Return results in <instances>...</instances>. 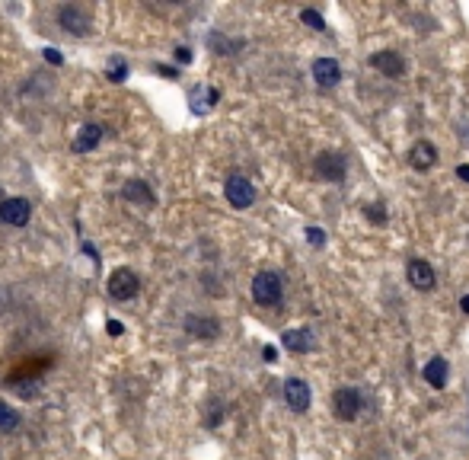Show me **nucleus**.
I'll list each match as a JSON object with an SVG mask.
<instances>
[{
    "mask_svg": "<svg viewBox=\"0 0 469 460\" xmlns=\"http://www.w3.org/2000/svg\"><path fill=\"white\" fill-rule=\"evenodd\" d=\"M252 297H255V304H262V307L281 304V297H284V282H281L278 272H259V275L252 278Z\"/></svg>",
    "mask_w": 469,
    "mask_h": 460,
    "instance_id": "nucleus-1",
    "label": "nucleus"
},
{
    "mask_svg": "<svg viewBox=\"0 0 469 460\" xmlns=\"http://www.w3.org/2000/svg\"><path fill=\"white\" fill-rule=\"evenodd\" d=\"M332 410H335V418L342 422H354V418L361 416L364 410V396L358 387H338L335 394H332Z\"/></svg>",
    "mask_w": 469,
    "mask_h": 460,
    "instance_id": "nucleus-2",
    "label": "nucleus"
},
{
    "mask_svg": "<svg viewBox=\"0 0 469 460\" xmlns=\"http://www.w3.org/2000/svg\"><path fill=\"white\" fill-rule=\"evenodd\" d=\"M457 176H460L463 183H469V163H460V167H457Z\"/></svg>",
    "mask_w": 469,
    "mask_h": 460,
    "instance_id": "nucleus-27",
    "label": "nucleus"
},
{
    "mask_svg": "<svg viewBox=\"0 0 469 460\" xmlns=\"http://www.w3.org/2000/svg\"><path fill=\"white\" fill-rule=\"evenodd\" d=\"M437 163V147L431 141H415L409 151V167L415 169V173H425V169H431Z\"/></svg>",
    "mask_w": 469,
    "mask_h": 460,
    "instance_id": "nucleus-9",
    "label": "nucleus"
},
{
    "mask_svg": "<svg viewBox=\"0 0 469 460\" xmlns=\"http://www.w3.org/2000/svg\"><path fill=\"white\" fill-rule=\"evenodd\" d=\"M29 218H33V205H29V199H7L3 205H0V221H3V224L26 227Z\"/></svg>",
    "mask_w": 469,
    "mask_h": 460,
    "instance_id": "nucleus-7",
    "label": "nucleus"
},
{
    "mask_svg": "<svg viewBox=\"0 0 469 460\" xmlns=\"http://www.w3.org/2000/svg\"><path fill=\"white\" fill-rule=\"evenodd\" d=\"M102 134H106V128L96 125V122L83 125L80 134H77V141H74V151H77V154H90V151H96L99 141H102Z\"/></svg>",
    "mask_w": 469,
    "mask_h": 460,
    "instance_id": "nucleus-16",
    "label": "nucleus"
},
{
    "mask_svg": "<svg viewBox=\"0 0 469 460\" xmlns=\"http://www.w3.org/2000/svg\"><path fill=\"white\" fill-rule=\"evenodd\" d=\"M371 67L374 71H380L383 77H403L405 71V61L399 51H377V55H371Z\"/></svg>",
    "mask_w": 469,
    "mask_h": 460,
    "instance_id": "nucleus-8",
    "label": "nucleus"
},
{
    "mask_svg": "<svg viewBox=\"0 0 469 460\" xmlns=\"http://www.w3.org/2000/svg\"><path fill=\"white\" fill-rule=\"evenodd\" d=\"M19 428V412L7 403H0V432H17Z\"/></svg>",
    "mask_w": 469,
    "mask_h": 460,
    "instance_id": "nucleus-18",
    "label": "nucleus"
},
{
    "mask_svg": "<svg viewBox=\"0 0 469 460\" xmlns=\"http://www.w3.org/2000/svg\"><path fill=\"white\" fill-rule=\"evenodd\" d=\"M313 80L329 90V86H335L342 80V64L335 58H316L313 61Z\"/></svg>",
    "mask_w": 469,
    "mask_h": 460,
    "instance_id": "nucleus-10",
    "label": "nucleus"
},
{
    "mask_svg": "<svg viewBox=\"0 0 469 460\" xmlns=\"http://www.w3.org/2000/svg\"><path fill=\"white\" fill-rule=\"evenodd\" d=\"M176 61H179V64H189V61H192V51H189V48H176Z\"/></svg>",
    "mask_w": 469,
    "mask_h": 460,
    "instance_id": "nucleus-25",
    "label": "nucleus"
},
{
    "mask_svg": "<svg viewBox=\"0 0 469 460\" xmlns=\"http://www.w3.org/2000/svg\"><path fill=\"white\" fill-rule=\"evenodd\" d=\"M300 19H304V23L310 26V29H316V33H322V29H326V19H322V17H320V13H316V10H313V7L300 10Z\"/></svg>",
    "mask_w": 469,
    "mask_h": 460,
    "instance_id": "nucleus-19",
    "label": "nucleus"
},
{
    "mask_svg": "<svg viewBox=\"0 0 469 460\" xmlns=\"http://www.w3.org/2000/svg\"><path fill=\"white\" fill-rule=\"evenodd\" d=\"M125 74H128V64H125V61H116V71L109 74V80H116V84H122Z\"/></svg>",
    "mask_w": 469,
    "mask_h": 460,
    "instance_id": "nucleus-22",
    "label": "nucleus"
},
{
    "mask_svg": "<svg viewBox=\"0 0 469 460\" xmlns=\"http://www.w3.org/2000/svg\"><path fill=\"white\" fill-rule=\"evenodd\" d=\"M284 403H288L294 412H306L313 403V394H310V384L300 380V377H291L284 380Z\"/></svg>",
    "mask_w": 469,
    "mask_h": 460,
    "instance_id": "nucleus-6",
    "label": "nucleus"
},
{
    "mask_svg": "<svg viewBox=\"0 0 469 460\" xmlns=\"http://www.w3.org/2000/svg\"><path fill=\"white\" fill-rule=\"evenodd\" d=\"M460 307H463V313H469V294H466V297H463V301H460Z\"/></svg>",
    "mask_w": 469,
    "mask_h": 460,
    "instance_id": "nucleus-28",
    "label": "nucleus"
},
{
    "mask_svg": "<svg viewBox=\"0 0 469 460\" xmlns=\"http://www.w3.org/2000/svg\"><path fill=\"white\" fill-rule=\"evenodd\" d=\"M185 333H192L195 339H217V335H221V323H217L214 317H198V313H192V317H185Z\"/></svg>",
    "mask_w": 469,
    "mask_h": 460,
    "instance_id": "nucleus-12",
    "label": "nucleus"
},
{
    "mask_svg": "<svg viewBox=\"0 0 469 460\" xmlns=\"http://www.w3.org/2000/svg\"><path fill=\"white\" fill-rule=\"evenodd\" d=\"M61 26L71 35H86L90 33V13H83L80 7H64L61 10Z\"/></svg>",
    "mask_w": 469,
    "mask_h": 460,
    "instance_id": "nucleus-14",
    "label": "nucleus"
},
{
    "mask_svg": "<svg viewBox=\"0 0 469 460\" xmlns=\"http://www.w3.org/2000/svg\"><path fill=\"white\" fill-rule=\"evenodd\" d=\"M122 199H128L131 205H144V208H150V205H156V195L154 189H150L144 179H131V183L122 189Z\"/></svg>",
    "mask_w": 469,
    "mask_h": 460,
    "instance_id": "nucleus-15",
    "label": "nucleus"
},
{
    "mask_svg": "<svg viewBox=\"0 0 469 460\" xmlns=\"http://www.w3.org/2000/svg\"><path fill=\"white\" fill-rule=\"evenodd\" d=\"M106 329H109V335H122V333H125V326H122V323H118V320H109V323H106Z\"/></svg>",
    "mask_w": 469,
    "mask_h": 460,
    "instance_id": "nucleus-23",
    "label": "nucleus"
},
{
    "mask_svg": "<svg viewBox=\"0 0 469 460\" xmlns=\"http://www.w3.org/2000/svg\"><path fill=\"white\" fill-rule=\"evenodd\" d=\"M345 169H348L345 154L322 151L320 157H316V173H320L326 183H342V179H345Z\"/></svg>",
    "mask_w": 469,
    "mask_h": 460,
    "instance_id": "nucleus-5",
    "label": "nucleus"
},
{
    "mask_svg": "<svg viewBox=\"0 0 469 460\" xmlns=\"http://www.w3.org/2000/svg\"><path fill=\"white\" fill-rule=\"evenodd\" d=\"M364 218L374 221V224H387V208H383L380 201H374V205H367V208H364Z\"/></svg>",
    "mask_w": 469,
    "mask_h": 460,
    "instance_id": "nucleus-20",
    "label": "nucleus"
},
{
    "mask_svg": "<svg viewBox=\"0 0 469 460\" xmlns=\"http://www.w3.org/2000/svg\"><path fill=\"white\" fill-rule=\"evenodd\" d=\"M223 195H227V201H230L233 208H249L255 201V185L249 183L246 176H230L227 183H223Z\"/></svg>",
    "mask_w": 469,
    "mask_h": 460,
    "instance_id": "nucleus-4",
    "label": "nucleus"
},
{
    "mask_svg": "<svg viewBox=\"0 0 469 460\" xmlns=\"http://www.w3.org/2000/svg\"><path fill=\"white\" fill-rule=\"evenodd\" d=\"M281 342H284V349L288 351H297V355H306V351L316 349V339H313L310 329H288V333L281 335Z\"/></svg>",
    "mask_w": 469,
    "mask_h": 460,
    "instance_id": "nucleus-13",
    "label": "nucleus"
},
{
    "mask_svg": "<svg viewBox=\"0 0 469 460\" xmlns=\"http://www.w3.org/2000/svg\"><path fill=\"white\" fill-rule=\"evenodd\" d=\"M306 240H310V246L322 250V246H326V230H320V227H306Z\"/></svg>",
    "mask_w": 469,
    "mask_h": 460,
    "instance_id": "nucleus-21",
    "label": "nucleus"
},
{
    "mask_svg": "<svg viewBox=\"0 0 469 460\" xmlns=\"http://www.w3.org/2000/svg\"><path fill=\"white\" fill-rule=\"evenodd\" d=\"M409 282L412 288H419V291H431L437 285V275H434V266L425 259H412L409 262Z\"/></svg>",
    "mask_w": 469,
    "mask_h": 460,
    "instance_id": "nucleus-11",
    "label": "nucleus"
},
{
    "mask_svg": "<svg viewBox=\"0 0 469 460\" xmlns=\"http://www.w3.org/2000/svg\"><path fill=\"white\" fill-rule=\"evenodd\" d=\"M425 384H431L434 390H441V387L447 384V377H450V365H447V358H441V355H434V358L425 365Z\"/></svg>",
    "mask_w": 469,
    "mask_h": 460,
    "instance_id": "nucleus-17",
    "label": "nucleus"
},
{
    "mask_svg": "<svg viewBox=\"0 0 469 460\" xmlns=\"http://www.w3.org/2000/svg\"><path fill=\"white\" fill-rule=\"evenodd\" d=\"M45 61H51V64H64V58H61L55 48H45Z\"/></svg>",
    "mask_w": 469,
    "mask_h": 460,
    "instance_id": "nucleus-24",
    "label": "nucleus"
},
{
    "mask_svg": "<svg viewBox=\"0 0 469 460\" xmlns=\"http://www.w3.org/2000/svg\"><path fill=\"white\" fill-rule=\"evenodd\" d=\"M262 355H265V361H278V349H275V345H265Z\"/></svg>",
    "mask_w": 469,
    "mask_h": 460,
    "instance_id": "nucleus-26",
    "label": "nucleus"
},
{
    "mask_svg": "<svg viewBox=\"0 0 469 460\" xmlns=\"http://www.w3.org/2000/svg\"><path fill=\"white\" fill-rule=\"evenodd\" d=\"M106 285H109V294H112L116 301H131V297H138V291H140V282L131 268H116V272L109 275Z\"/></svg>",
    "mask_w": 469,
    "mask_h": 460,
    "instance_id": "nucleus-3",
    "label": "nucleus"
}]
</instances>
